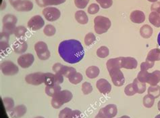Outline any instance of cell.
<instances>
[{"instance_id": "7bdbcfd3", "label": "cell", "mask_w": 160, "mask_h": 118, "mask_svg": "<svg viewBox=\"0 0 160 118\" xmlns=\"http://www.w3.org/2000/svg\"><path fill=\"white\" fill-rule=\"evenodd\" d=\"M99 6L97 3H92L88 8V12L90 14H97L99 11Z\"/></svg>"}, {"instance_id": "9c48e42d", "label": "cell", "mask_w": 160, "mask_h": 118, "mask_svg": "<svg viewBox=\"0 0 160 118\" xmlns=\"http://www.w3.org/2000/svg\"><path fill=\"white\" fill-rule=\"evenodd\" d=\"M64 82V76L60 73L53 74L51 73H45V84L46 86L53 85H60Z\"/></svg>"}, {"instance_id": "d6986e66", "label": "cell", "mask_w": 160, "mask_h": 118, "mask_svg": "<svg viewBox=\"0 0 160 118\" xmlns=\"http://www.w3.org/2000/svg\"><path fill=\"white\" fill-rule=\"evenodd\" d=\"M27 111V107L24 105H18L11 111L10 115L12 118H20L26 114Z\"/></svg>"}, {"instance_id": "603a6c76", "label": "cell", "mask_w": 160, "mask_h": 118, "mask_svg": "<svg viewBox=\"0 0 160 118\" xmlns=\"http://www.w3.org/2000/svg\"><path fill=\"white\" fill-rule=\"evenodd\" d=\"M146 61L150 62H155L160 61V50L158 48H155L151 50L147 54Z\"/></svg>"}, {"instance_id": "f35d334b", "label": "cell", "mask_w": 160, "mask_h": 118, "mask_svg": "<svg viewBox=\"0 0 160 118\" xmlns=\"http://www.w3.org/2000/svg\"><path fill=\"white\" fill-rule=\"evenodd\" d=\"M95 40H96V37L93 33H89L86 35V36L85 37V40L84 41H85V45L89 46L91 45L92 44H93V42H95Z\"/></svg>"}, {"instance_id": "4316f807", "label": "cell", "mask_w": 160, "mask_h": 118, "mask_svg": "<svg viewBox=\"0 0 160 118\" xmlns=\"http://www.w3.org/2000/svg\"><path fill=\"white\" fill-rule=\"evenodd\" d=\"M141 35L145 39H148L153 34V29L148 24H145L140 29Z\"/></svg>"}, {"instance_id": "d4e9b609", "label": "cell", "mask_w": 160, "mask_h": 118, "mask_svg": "<svg viewBox=\"0 0 160 118\" xmlns=\"http://www.w3.org/2000/svg\"><path fill=\"white\" fill-rule=\"evenodd\" d=\"M132 85L136 93L142 94L146 90V83L141 82L137 78L134 79Z\"/></svg>"}, {"instance_id": "ee69618b", "label": "cell", "mask_w": 160, "mask_h": 118, "mask_svg": "<svg viewBox=\"0 0 160 118\" xmlns=\"http://www.w3.org/2000/svg\"><path fill=\"white\" fill-rule=\"evenodd\" d=\"M89 0H74L76 6L80 9H84L89 3Z\"/></svg>"}, {"instance_id": "7dc6e473", "label": "cell", "mask_w": 160, "mask_h": 118, "mask_svg": "<svg viewBox=\"0 0 160 118\" xmlns=\"http://www.w3.org/2000/svg\"><path fill=\"white\" fill-rule=\"evenodd\" d=\"M81 112L78 110L73 111V118H81Z\"/></svg>"}, {"instance_id": "5bb4252c", "label": "cell", "mask_w": 160, "mask_h": 118, "mask_svg": "<svg viewBox=\"0 0 160 118\" xmlns=\"http://www.w3.org/2000/svg\"><path fill=\"white\" fill-rule=\"evenodd\" d=\"M45 21L39 15L34 16L28 22V27L32 31L39 30L44 26Z\"/></svg>"}, {"instance_id": "8992f818", "label": "cell", "mask_w": 160, "mask_h": 118, "mask_svg": "<svg viewBox=\"0 0 160 118\" xmlns=\"http://www.w3.org/2000/svg\"><path fill=\"white\" fill-rule=\"evenodd\" d=\"M17 18L13 14H6L3 19V32L12 35L14 33Z\"/></svg>"}, {"instance_id": "7c38bea8", "label": "cell", "mask_w": 160, "mask_h": 118, "mask_svg": "<svg viewBox=\"0 0 160 118\" xmlns=\"http://www.w3.org/2000/svg\"><path fill=\"white\" fill-rule=\"evenodd\" d=\"M45 73L37 72L27 75L25 77V81L27 83L34 86H39L45 82Z\"/></svg>"}, {"instance_id": "277c9868", "label": "cell", "mask_w": 160, "mask_h": 118, "mask_svg": "<svg viewBox=\"0 0 160 118\" xmlns=\"http://www.w3.org/2000/svg\"><path fill=\"white\" fill-rule=\"evenodd\" d=\"M107 69L113 83L118 87L123 86L125 83V78L120 69L112 65H107Z\"/></svg>"}, {"instance_id": "f6af8a7d", "label": "cell", "mask_w": 160, "mask_h": 118, "mask_svg": "<svg viewBox=\"0 0 160 118\" xmlns=\"http://www.w3.org/2000/svg\"><path fill=\"white\" fill-rule=\"evenodd\" d=\"M154 66L153 62H150L148 61H146L145 62H143L141 65V71H147L149 69L152 68Z\"/></svg>"}, {"instance_id": "ffe728a7", "label": "cell", "mask_w": 160, "mask_h": 118, "mask_svg": "<svg viewBox=\"0 0 160 118\" xmlns=\"http://www.w3.org/2000/svg\"><path fill=\"white\" fill-rule=\"evenodd\" d=\"M130 20L134 23L141 24L145 20V15L144 12L140 10H134L131 12L130 16Z\"/></svg>"}, {"instance_id": "30bf717a", "label": "cell", "mask_w": 160, "mask_h": 118, "mask_svg": "<svg viewBox=\"0 0 160 118\" xmlns=\"http://www.w3.org/2000/svg\"><path fill=\"white\" fill-rule=\"evenodd\" d=\"M118 113V108L116 105L109 104L101 109L98 115L100 118H113Z\"/></svg>"}, {"instance_id": "b9f144b4", "label": "cell", "mask_w": 160, "mask_h": 118, "mask_svg": "<svg viewBox=\"0 0 160 118\" xmlns=\"http://www.w3.org/2000/svg\"><path fill=\"white\" fill-rule=\"evenodd\" d=\"M124 92H125L126 95L129 96H133L135 94H137L135 90H134V88H133L132 83H130V84H128V85L126 86L125 89H124Z\"/></svg>"}, {"instance_id": "2e32d148", "label": "cell", "mask_w": 160, "mask_h": 118, "mask_svg": "<svg viewBox=\"0 0 160 118\" xmlns=\"http://www.w3.org/2000/svg\"><path fill=\"white\" fill-rule=\"evenodd\" d=\"M121 68L126 69H134L137 67L138 62L133 57H120Z\"/></svg>"}, {"instance_id": "74e56055", "label": "cell", "mask_w": 160, "mask_h": 118, "mask_svg": "<svg viewBox=\"0 0 160 118\" xmlns=\"http://www.w3.org/2000/svg\"><path fill=\"white\" fill-rule=\"evenodd\" d=\"M27 32V29L26 27H24L23 26H19L16 28L15 31H14V35H16V37L18 38H21L26 34V33Z\"/></svg>"}, {"instance_id": "52a82bcc", "label": "cell", "mask_w": 160, "mask_h": 118, "mask_svg": "<svg viewBox=\"0 0 160 118\" xmlns=\"http://www.w3.org/2000/svg\"><path fill=\"white\" fill-rule=\"evenodd\" d=\"M35 50L37 56L41 61L48 60L50 57V52L48 50V45L43 41H38L35 45Z\"/></svg>"}, {"instance_id": "816d5d0a", "label": "cell", "mask_w": 160, "mask_h": 118, "mask_svg": "<svg viewBox=\"0 0 160 118\" xmlns=\"http://www.w3.org/2000/svg\"><path fill=\"white\" fill-rule=\"evenodd\" d=\"M148 1H149V2H153V3H155V2H158V0H148Z\"/></svg>"}, {"instance_id": "836d02e7", "label": "cell", "mask_w": 160, "mask_h": 118, "mask_svg": "<svg viewBox=\"0 0 160 118\" xmlns=\"http://www.w3.org/2000/svg\"><path fill=\"white\" fill-rule=\"evenodd\" d=\"M59 118H73V111L68 107L64 108L60 112Z\"/></svg>"}, {"instance_id": "c3c4849f", "label": "cell", "mask_w": 160, "mask_h": 118, "mask_svg": "<svg viewBox=\"0 0 160 118\" xmlns=\"http://www.w3.org/2000/svg\"><path fill=\"white\" fill-rule=\"evenodd\" d=\"M158 45L160 46V33H159L158 36Z\"/></svg>"}, {"instance_id": "ac0fdd59", "label": "cell", "mask_w": 160, "mask_h": 118, "mask_svg": "<svg viewBox=\"0 0 160 118\" xmlns=\"http://www.w3.org/2000/svg\"><path fill=\"white\" fill-rule=\"evenodd\" d=\"M97 88L99 90L101 93L106 95L109 94L112 90V86L108 80L105 79H99L97 82Z\"/></svg>"}, {"instance_id": "5b68a950", "label": "cell", "mask_w": 160, "mask_h": 118, "mask_svg": "<svg viewBox=\"0 0 160 118\" xmlns=\"http://www.w3.org/2000/svg\"><path fill=\"white\" fill-rule=\"evenodd\" d=\"M111 21L108 18L98 16L94 19V29L95 32L99 35L106 33L111 27Z\"/></svg>"}, {"instance_id": "83f0119b", "label": "cell", "mask_w": 160, "mask_h": 118, "mask_svg": "<svg viewBox=\"0 0 160 118\" xmlns=\"http://www.w3.org/2000/svg\"><path fill=\"white\" fill-rule=\"evenodd\" d=\"M62 88L60 85H53L45 87V93L49 96H54L61 91Z\"/></svg>"}, {"instance_id": "9a60e30c", "label": "cell", "mask_w": 160, "mask_h": 118, "mask_svg": "<svg viewBox=\"0 0 160 118\" xmlns=\"http://www.w3.org/2000/svg\"><path fill=\"white\" fill-rule=\"evenodd\" d=\"M35 57L32 54H25L23 55H21L18 58V64L22 67V68L26 69L30 67L32 63L34 62Z\"/></svg>"}, {"instance_id": "7a4b0ae2", "label": "cell", "mask_w": 160, "mask_h": 118, "mask_svg": "<svg viewBox=\"0 0 160 118\" xmlns=\"http://www.w3.org/2000/svg\"><path fill=\"white\" fill-rule=\"evenodd\" d=\"M137 79L142 83L156 86L160 82V71L156 70L153 73H148L147 71H141L137 75Z\"/></svg>"}, {"instance_id": "bcb514c9", "label": "cell", "mask_w": 160, "mask_h": 118, "mask_svg": "<svg viewBox=\"0 0 160 118\" xmlns=\"http://www.w3.org/2000/svg\"><path fill=\"white\" fill-rule=\"evenodd\" d=\"M151 10L153 12H157L158 14L160 15V2H156L152 4V6L151 7Z\"/></svg>"}, {"instance_id": "f5cc1de1", "label": "cell", "mask_w": 160, "mask_h": 118, "mask_svg": "<svg viewBox=\"0 0 160 118\" xmlns=\"http://www.w3.org/2000/svg\"><path fill=\"white\" fill-rule=\"evenodd\" d=\"M155 118H160V114H159V115H158L157 116H155Z\"/></svg>"}, {"instance_id": "4fadbf2b", "label": "cell", "mask_w": 160, "mask_h": 118, "mask_svg": "<svg viewBox=\"0 0 160 118\" xmlns=\"http://www.w3.org/2000/svg\"><path fill=\"white\" fill-rule=\"evenodd\" d=\"M43 14L46 20L53 22L60 17V11L54 7H47L43 10Z\"/></svg>"}, {"instance_id": "8fae6325", "label": "cell", "mask_w": 160, "mask_h": 118, "mask_svg": "<svg viewBox=\"0 0 160 118\" xmlns=\"http://www.w3.org/2000/svg\"><path fill=\"white\" fill-rule=\"evenodd\" d=\"M1 70L5 75H14L19 71L18 67L10 61H6L1 63Z\"/></svg>"}, {"instance_id": "e0dca14e", "label": "cell", "mask_w": 160, "mask_h": 118, "mask_svg": "<svg viewBox=\"0 0 160 118\" xmlns=\"http://www.w3.org/2000/svg\"><path fill=\"white\" fill-rule=\"evenodd\" d=\"M12 7L18 12H29L33 8V3L29 0H20Z\"/></svg>"}, {"instance_id": "8d00e7d4", "label": "cell", "mask_w": 160, "mask_h": 118, "mask_svg": "<svg viewBox=\"0 0 160 118\" xmlns=\"http://www.w3.org/2000/svg\"><path fill=\"white\" fill-rule=\"evenodd\" d=\"M43 32L45 35H47L48 37H52L55 35V33L56 32V29L53 25L48 24L45 27Z\"/></svg>"}, {"instance_id": "44dd1931", "label": "cell", "mask_w": 160, "mask_h": 118, "mask_svg": "<svg viewBox=\"0 0 160 118\" xmlns=\"http://www.w3.org/2000/svg\"><path fill=\"white\" fill-rule=\"evenodd\" d=\"M28 45L27 41L24 40H20L18 41H16L15 43L13 44V49L15 52L18 54H22L24 53L27 50Z\"/></svg>"}, {"instance_id": "484cf974", "label": "cell", "mask_w": 160, "mask_h": 118, "mask_svg": "<svg viewBox=\"0 0 160 118\" xmlns=\"http://www.w3.org/2000/svg\"><path fill=\"white\" fill-rule=\"evenodd\" d=\"M75 19L77 22L81 24H85L89 21L88 16L85 12L82 10L77 11L75 13Z\"/></svg>"}, {"instance_id": "ab89813d", "label": "cell", "mask_w": 160, "mask_h": 118, "mask_svg": "<svg viewBox=\"0 0 160 118\" xmlns=\"http://www.w3.org/2000/svg\"><path fill=\"white\" fill-rule=\"evenodd\" d=\"M82 91L84 94L87 95L91 93L92 91V87L91 84L89 82H85L82 83Z\"/></svg>"}, {"instance_id": "f546056e", "label": "cell", "mask_w": 160, "mask_h": 118, "mask_svg": "<svg viewBox=\"0 0 160 118\" xmlns=\"http://www.w3.org/2000/svg\"><path fill=\"white\" fill-rule=\"evenodd\" d=\"M149 20L155 27H160V15L157 12H151L149 16Z\"/></svg>"}, {"instance_id": "7402d4cb", "label": "cell", "mask_w": 160, "mask_h": 118, "mask_svg": "<svg viewBox=\"0 0 160 118\" xmlns=\"http://www.w3.org/2000/svg\"><path fill=\"white\" fill-rule=\"evenodd\" d=\"M39 7H46L48 6H57L64 3L66 0H35Z\"/></svg>"}, {"instance_id": "cb8c5ba5", "label": "cell", "mask_w": 160, "mask_h": 118, "mask_svg": "<svg viewBox=\"0 0 160 118\" xmlns=\"http://www.w3.org/2000/svg\"><path fill=\"white\" fill-rule=\"evenodd\" d=\"M9 39H10V35H8V33H6L4 32H2L1 33V52L2 53L3 52H6V50L9 48V44H8V42H9Z\"/></svg>"}, {"instance_id": "d6a6232c", "label": "cell", "mask_w": 160, "mask_h": 118, "mask_svg": "<svg viewBox=\"0 0 160 118\" xmlns=\"http://www.w3.org/2000/svg\"><path fill=\"white\" fill-rule=\"evenodd\" d=\"M143 105L147 108H151L153 107L155 103V99L152 96L149 94H147L144 96V98L142 99Z\"/></svg>"}, {"instance_id": "d590c367", "label": "cell", "mask_w": 160, "mask_h": 118, "mask_svg": "<svg viewBox=\"0 0 160 118\" xmlns=\"http://www.w3.org/2000/svg\"><path fill=\"white\" fill-rule=\"evenodd\" d=\"M69 81L70 83H73V84H78L79 83H81L82 81L83 77L81 73L77 72L76 73H74V75H72L70 78H68Z\"/></svg>"}, {"instance_id": "6da1fadb", "label": "cell", "mask_w": 160, "mask_h": 118, "mask_svg": "<svg viewBox=\"0 0 160 118\" xmlns=\"http://www.w3.org/2000/svg\"><path fill=\"white\" fill-rule=\"evenodd\" d=\"M58 53L63 60L70 64L80 62L85 56V51L81 43L76 40L62 41L59 45Z\"/></svg>"}, {"instance_id": "4dcf8cb0", "label": "cell", "mask_w": 160, "mask_h": 118, "mask_svg": "<svg viewBox=\"0 0 160 118\" xmlns=\"http://www.w3.org/2000/svg\"><path fill=\"white\" fill-rule=\"evenodd\" d=\"M148 94L152 96L155 99L160 96V86L158 85L151 86L148 88Z\"/></svg>"}, {"instance_id": "e575fe53", "label": "cell", "mask_w": 160, "mask_h": 118, "mask_svg": "<svg viewBox=\"0 0 160 118\" xmlns=\"http://www.w3.org/2000/svg\"><path fill=\"white\" fill-rule=\"evenodd\" d=\"M109 49L106 46H102L97 50V55L101 58H105L109 55Z\"/></svg>"}, {"instance_id": "1f68e13d", "label": "cell", "mask_w": 160, "mask_h": 118, "mask_svg": "<svg viewBox=\"0 0 160 118\" xmlns=\"http://www.w3.org/2000/svg\"><path fill=\"white\" fill-rule=\"evenodd\" d=\"M3 103L6 111H10L14 109V101L12 98L6 97L3 99Z\"/></svg>"}, {"instance_id": "60d3db41", "label": "cell", "mask_w": 160, "mask_h": 118, "mask_svg": "<svg viewBox=\"0 0 160 118\" xmlns=\"http://www.w3.org/2000/svg\"><path fill=\"white\" fill-rule=\"evenodd\" d=\"M96 1L99 3L101 7L104 9L110 8L113 4V0H96Z\"/></svg>"}, {"instance_id": "f907efd6", "label": "cell", "mask_w": 160, "mask_h": 118, "mask_svg": "<svg viewBox=\"0 0 160 118\" xmlns=\"http://www.w3.org/2000/svg\"><path fill=\"white\" fill-rule=\"evenodd\" d=\"M158 110L160 111V100L158 102Z\"/></svg>"}, {"instance_id": "681fc988", "label": "cell", "mask_w": 160, "mask_h": 118, "mask_svg": "<svg viewBox=\"0 0 160 118\" xmlns=\"http://www.w3.org/2000/svg\"><path fill=\"white\" fill-rule=\"evenodd\" d=\"M118 118H130V117L128 115H123V116H122V117H118Z\"/></svg>"}, {"instance_id": "3957f363", "label": "cell", "mask_w": 160, "mask_h": 118, "mask_svg": "<svg viewBox=\"0 0 160 118\" xmlns=\"http://www.w3.org/2000/svg\"><path fill=\"white\" fill-rule=\"evenodd\" d=\"M73 97L72 93L69 90H61L54 96L52 100V105L54 109L60 108L63 105L70 102Z\"/></svg>"}, {"instance_id": "db71d44e", "label": "cell", "mask_w": 160, "mask_h": 118, "mask_svg": "<svg viewBox=\"0 0 160 118\" xmlns=\"http://www.w3.org/2000/svg\"><path fill=\"white\" fill-rule=\"evenodd\" d=\"M35 118H44L43 117H41V116H38V117H36Z\"/></svg>"}, {"instance_id": "ba28073f", "label": "cell", "mask_w": 160, "mask_h": 118, "mask_svg": "<svg viewBox=\"0 0 160 118\" xmlns=\"http://www.w3.org/2000/svg\"><path fill=\"white\" fill-rule=\"evenodd\" d=\"M53 71L55 73H60L63 76H64L67 78H70L72 75L77 73V70H76L73 67H68L62 65L61 63H56L53 66Z\"/></svg>"}, {"instance_id": "f1b7e54d", "label": "cell", "mask_w": 160, "mask_h": 118, "mask_svg": "<svg viewBox=\"0 0 160 118\" xmlns=\"http://www.w3.org/2000/svg\"><path fill=\"white\" fill-rule=\"evenodd\" d=\"M100 73V70L98 67L91 66L86 70L87 76L90 79H94L98 76Z\"/></svg>"}]
</instances>
